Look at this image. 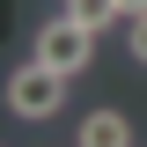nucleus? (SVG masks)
Masks as SVG:
<instances>
[{
    "mask_svg": "<svg viewBox=\"0 0 147 147\" xmlns=\"http://www.w3.org/2000/svg\"><path fill=\"white\" fill-rule=\"evenodd\" d=\"M59 7H66L81 30H96V37H103V30H110V15H118V0H59Z\"/></svg>",
    "mask_w": 147,
    "mask_h": 147,
    "instance_id": "4",
    "label": "nucleus"
},
{
    "mask_svg": "<svg viewBox=\"0 0 147 147\" xmlns=\"http://www.w3.org/2000/svg\"><path fill=\"white\" fill-rule=\"evenodd\" d=\"M7 110H15V118H30V125L59 118V110H66V74H52L44 59L15 66V74H7Z\"/></svg>",
    "mask_w": 147,
    "mask_h": 147,
    "instance_id": "2",
    "label": "nucleus"
},
{
    "mask_svg": "<svg viewBox=\"0 0 147 147\" xmlns=\"http://www.w3.org/2000/svg\"><path fill=\"white\" fill-rule=\"evenodd\" d=\"M125 52H132V59L147 66V15H132V30H125Z\"/></svg>",
    "mask_w": 147,
    "mask_h": 147,
    "instance_id": "5",
    "label": "nucleus"
},
{
    "mask_svg": "<svg viewBox=\"0 0 147 147\" xmlns=\"http://www.w3.org/2000/svg\"><path fill=\"white\" fill-rule=\"evenodd\" d=\"M30 59H44L52 74H88V59H96V30H81L74 15H44L37 22V44H30Z\"/></svg>",
    "mask_w": 147,
    "mask_h": 147,
    "instance_id": "1",
    "label": "nucleus"
},
{
    "mask_svg": "<svg viewBox=\"0 0 147 147\" xmlns=\"http://www.w3.org/2000/svg\"><path fill=\"white\" fill-rule=\"evenodd\" d=\"M74 147H132V118L125 110H88L81 132H74Z\"/></svg>",
    "mask_w": 147,
    "mask_h": 147,
    "instance_id": "3",
    "label": "nucleus"
},
{
    "mask_svg": "<svg viewBox=\"0 0 147 147\" xmlns=\"http://www.w3.org/2000/svg\"><path fill=\"white\" fill-rule=\"evenodd\" d=\"M118 15H125V22H132V15H147V0H118Z\"/></svg>",
    "mask_w": 147,
    "mask_h": 147,
    "instance_id": "6",
    "label": "nucleus"
}]
</instances>
